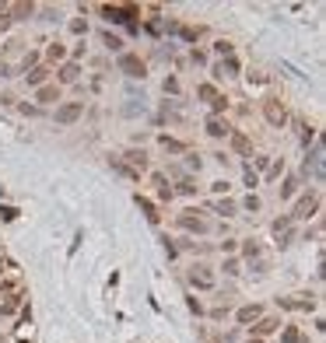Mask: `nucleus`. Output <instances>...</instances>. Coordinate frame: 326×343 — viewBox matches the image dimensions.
I'll list each match as a JSON object with an SVG mask.
<instances>
[{
  "label": "nucleus",
  "mask_w": 326,
  "mask_h": 343,
  "mask_svg": "<svg viewBox=\"0 0 326 343\" xmlns=\"http://www.w3.org/2000/svg\"><path fill=\"white\" fill-rule=\"evenodd\" d=\"M232 147H235L239 154H249V137H242V133H232Z\"/></svg>",
  "instance_id": "15"
},
{
  "label": "nucleus",
  "mask_w": 326,
  "mask_h": 343,
  "mask_svg": "<svg viewBox=\"0 0 326 343\" xmlns=\"http://www.w3.org/2000/svg\"><path fill=\"white\" fill-rule=\"evenodd\" d=\"M245 210H252V214H256V210H259V200H256V196H252V193H249V196H245Z\"/></svg>",
  "instance_id": "28"
},
{
  "label": "nucleus",
  "mask_w": 326,
  "mask_h": 343,
  "mask_svg": "<svg viewBox=\"0 0 326 343\" xmlns=\"http://www.w3.org/2000/svg\"><path fill=\"white\" fill-rule=\"evenodd\" d=\"M35 98H39V102H46V105H49V102H60V88H56V84H42Z\"/></svg>",
  "instance_id": "9"
},
{
  "label": "nucleus",
  "mask_w": 326,
  "mask_h": 343,
  "mask_svg": "<svg viewBox=\"0 0 326 343\" xmlns=\"http://www.w3.org/2000/svg\"><path fill=\"white\" fill-rule=\"evenodd\" d=\"M207 133H211V137H228L232 130H228V126H225L218 116H211V119H207Z\"/></svg>",
  "instance_id": "11"
},
{
  "label": "nucleus",
  "mask_w": 326,
  "mask_h": 343,
  "mask_svg": "<svg viewBox=\"0 0 326 343\" xmlns=\"http://www.w3.org/2000/svg\"><path fill=\"white\" fill-rule=\"evenodd\" d=\"M7 70H11V67H7V63L0 60V77H7Z\"/></svg>",
  "instance_id": "33"
},
{
  "label": "nucleus",
  "mask_w": 326,
  "mask_h": 343,
  "mask_svg": "<svg viewBox=\"0 0 326 343\" xmlns=\"http://www.w3.org/2000/svg\"><path fill=\"white\" fill-rule=\"evenodd\" d=\"M46 60H49V63H56V60H63V46H60V42H53V46L46 49Z\"/></svg>",
  "instance_id": "18"
},
{
  "label": "nucleus",
  "mask_w": 326,
  "mask_h": 343,
  "mask_svg": "<svg viewBox=\"0 0 326 343\" xmlns=\"http://www.w3.org/2000/svg\"><path fill=\"white\" fill-rule=\"evenodd\" d=\"M189 280H193L197 287H204V291H207V287H214V277L207 273V266H193V270H189Z\"/></svg>",
  "instance_id": "7"
},
{
  "label": "nucleus",
  "mask_w": 326,
  "mask_h": 343,
  "mask_svg": "<svg viewBox=\"0 0 326 343\" xmlns=\"http://www.w3.org/2000/svg\"><path fill=\"white\" fill-rule=\"evenodd\" d=\"M126 161L134 165V172H137V175L148 168V154H144V151H126Z\"/></svg>",
  "instance_id": "10"
},
{
  "label": "nucleus",
  "mask_w": 326,
  "mask_h": 343,
  "mask_svg": "<svg viewBox=\"0 0 326 343\" xmlns=\"http://www.w3.org/2000/svg\"><path fill=\"white\" fill-rule=\"evenodd\" d=\"M165 91H172V95H175V91H179V81H175V77H165Z\"/></svg>",
  "instance_id": "29"
},
{
  "label": "nucleus",
  "mask_w": 326,
  "mask_h": 343,
  "mask_svg": "<svg viewBox=\"0 0 326 343\" xmlns=\"http://www.w3.org/2000/svg\"><path fill=\"white\" fill-rule=\"evenodd\" d=\"M78 74H81V67H78V63H63V70H60V81H63V84H74V81H78Z\"/></svg>",
  "instance_id": "13"
},
{
  "label": "nucleus",
  "mask_w": 326,
  "mask_h": 343,
  "mask_svg": "<svg viewBox=\"0 0 326 343\" xmlns=\"http://www.w3.org/2000/svg\"><path fill=\"white\" fill-rule=\"evenodd\" d=\"M214 49H218V53H221V56H225V60H228V56H232V42H225V39H221V42H218V46H214Z\"/></svg>",
  "instance_id": "24"
},
{
  "label": "nucleus",
  "mask_w": 326,
  "mask_h": 343,
  "mask_svg": "<svg viewBox=\"0 0 326 343\" xmlns=\"http://www.w3.org/2000/svg\"><path fill=\"white\" fill-rule=\"evenodd\" d=\"M235 70H239V63H235V60H232V56H228V60H221V63H218V67H214V74H218V77H221V74H225V77H228V74H235Z\"/></svg>",
  "instance_id": "14"
},
{
  "label": "nucleus",
  "mask_w": 326,
  "mask_h": 343,
  "mask_svg": "<svg viewBox=\"0 0 326 343\" xmlns=\"http://www.w3.org/2000/svg\"><path fill=\"white\" fill-rule=\"evenodd\" d=\"M119 70H123L126 77H144V60L134 56V53H123V56H119Z\"/></svg>",
  "instance_id": "3"
},
{
  "label": "nucleus",
  "mask_w": 326,
  "mask_h": 343,
  "mask_svg": "<svg viewBox=\"0 0 326 343\" xmlns=\"http://www.w3.org/2000/svg\"><path fill=\"white\" fill-rule=\"evenodd\" d=\"M225 273L235 277V273H239V263H235V259H228V263H225Z\"/></svg>",
  "instance_id": "31"
},
{
  "label": "nucleus",
  "mask_w": 326,
  "mask_h": 343,
  "mask_svg": "<svg viewBox=\"0 0 326 343\" xmlns=\"http://www.w3.org/2000/svg\"><path fill=\"white\" fill-rule=\"evenodd\" d=\"M277 326H281L277 319H256V329H252V340H259V336H270V333H274Z\"/></svg>",
  "instance_id": "8"
},
{
  "label": "nucleus",
  "mask_w": 326,
  "mask_h": 343,
  "mask_svg": "<svg viewBox=\"0 0 326 343\" xmlns=\"http://www.w3.org/2000/svg\"><path fill=\"white\" fill-rule=\"evenodd\" d=\"M284 343H302V333H298L295 326H288V329H284Z\"/></svg>",
  "instance_id": "23"
},
{
  "label": "nucleus",
  "mask_w": 326,
  "mask_h": 343,
  "mask_svg": "<svg viewBox=\"0 0 326 343\" xmlns=\"http://www.w3.org/2000/svg\"><path fill=\"white\" fill-rule=\"evenodd\" d=\"M4 28H11V14H7V7H0V32Z\"/></svg>",
  "instance_id": "27"
},
{
  "label": "nucleus",
  "mask_w": 326,
  "mask_h": 343,
  "mask_svg": "<svg viewBox=\"0 0 326 343\" xmlns=\"http://www.w3.org/2000/svg\"><path fill=\"white\" fill-rule=\"evenodd\" d=\"M259 315H263L259 305H245V308H239V322H256Z\"/></svg>",
  "instance_id": "12"
},
{
  "label": "nucleus",
  "mask_w": 326,
  "mask_h": 343,
  "mask_svg": "<svg viewBox=\"0 0 326 343\" xmlns=\"http://www.w3.org/2000/svg\"><path fill=\"white\" fill-rule=\"evenodd\" d=\"M245 343H259V340H245Z\"/></svg>",
  "instance_id": "34"
},
{
  "label": "nucleus",
  "mask_w": 326,
  "mask_h": 343,
  "mask_svg": "<svg viewBox=\"0 0 326 343\" xmlns=\"http://www.w3.org/2000/svg\"><path fill=\"white\" fill-rule=\"evenodd\" d=\"M316 207H319V193H305V196L298 200V207H295V214H291V217H309Z\"/></svg>",
  "instance_id": "4"
},
{
  "label": "nucleus",
  "mask_w": 326,
  "mask_h": 343,
  "mask_svg": "<svg viewBox=\"0 0 326 343\" xmlns=\"http://www.w3.org/2000/svg\"><path fill=\"white\" fill-rule=\"evenodd\" d=\"M214 210L228 217V214H235V203H232V200H218V203H214Z\"/></svg>",
  "instance_id": "21"
},
{
  "label": "nucleus",
  "mask_w": 326,
  "mask_h": 343,
  "mask_svg": "<svg viewBox=\"0 0 326 343\" xmlns=\"http://www.w3.org/2000/svg\"><path fill=\"white\" fill-rule=\"evenodd\" d=\"M263 116H267V123H270V126H277V130L288 123V109H284L277 98H267V102H263Z\"/></svg>",
  "instance_id": "1"
},
{
  "label": "nucleus",
  "mask_w": 326,
  "mask_h": 343,
  "mask_svg": "<svg viewBox=\"0 0 326 343\" xmlns=\"http://www.w3.org/2000/svg\"><path fill=\"white\" fill-rule=\"evenodd\" d=\"M211 105H214V112H225V109H228V98H225V95H218Z\"/></svg>",
  "instance_id": "25"
},
{
  "label": "nucleus",
  "mask_w": 326,
  "mask_h": 343,
  "mask_svg": "<svg viewBox=\"0 0 326 343\" xmlns=\"http://www.w3.org/2000/svg\"><path fill=\"white\" fill-rule=\"evenodd\" d=\"M162 147L172 151V154H182V151H186V144H179V140H172V137H162Z\"/></svg>",
  "instance_id": "17"
},
{
  "label": "nucleus",
  "mask_w": 326,
  "mask_h": 343,
  "mask_svg": "<svg viewBox=\"0 0 326 343\" xmlns=\"http://www.w3.org/2000/svg\"><path fill=\"white\" fill-rule=\"evenodd\" d=\"M81 112H84V102H67V105H60L56 109V123H78L81 119Z\"/></svg>",
  "instance_id": "2"
},
{
  "label": "nucleus",
  "mask_w": 326,
  "mask_h": 343,
  "mask_svg": "<svg viewBox=\"0 0 326 343\" xmlns=\"http://www.w3.org/2000/svg\"><path fill=\"white\" fill-rule=\"evenodd\" d=\"M0 214H4V221H14V217H18V210H14V207H4Z\"/></svg>",
  "instance_id": "32"
},
{
  "label": "nucleus",
  "mask_w": 326,
  "mask_h": 343,
  "mask_svg": "<svg viewBox=\"0 0 326 343\" xmlns=\"http://www.w3.org/2000/svg\"><path fill=\"white\" fill-rule=\"evenodd\" d=\"M46 77H49V70H46V67H35V70H28V84H42Z\"/></svg>",
  "instance_id": "16"
},
{
  "label": "nucleus",
  "mask_w": 326,
  "mask_h": 343,
  "mask_svg": "<svg viewBox=\"0 0 326 343\" xmlns=\"http://www.w3.org/2000/svg\"><path fill=\"white\" fill-rule=\"evenodd\" d=\"M102 39H105V46H109V49H123V39H119V35H112V32H105Z\"/></svg>",
  "instance_id": "22"
},
{
  "label": "nucleus",
  "mask_w": 326,
  "mask_h": 343,
  "mask_svg": "<svg viewBox=\"0 0 326 343\" xmlns=\"http://www.w3.org/2000/svg\"><path fill=\"white\" fill-rule=\"evenodd\" d=\"M197 95H200V98H207V102H214V98H218L214 84H200V88H197Z\"/></svg>",
  "instance_id": "19"
},
{
  "label": "nucleus",
  "mask_w": 326,
  "mask_h": 343,
  "mask_svg": "<svg viewBox=\"0 0 326 343\" xmlns=\"http://www.w3.org/2000/svg\"><path fill=\"white\" fill-rule=\"evenodd\" d=\"M7 14H11V21H14V18H32V14H35V4H28V0L7 4Z\"/></svg>",
  "instance_id": "6"
},
{
  "label": "nucleus",
  "mask_w": 326,
  "mask_h": 343,
  "mask_svg": "<svg viewBox=\"0 0 326 343\" xmlns=\"http://www.w3.org/2000/svg\"><path fill=\"white\" fill-rule=\"evenodd\" d=\"M295 189H298V182H295V179H288V182H284V189H281V196H291Z\"/></svg>",
  "instance_id": "26"
},
{
  "label": "nucleus",
  "mask_w": 326,
  "mask_h": 343,
  "mask_svg": "<svg viewBox=\"0 0 326 343\" xmlns=\"http://www.w3.org/2000/svg\"><path fill=\"white\" fill-rule=\"evenodd\" d=\"M245 256H249V259L259 256V245H256V242H245Z\"/></svg>",
  "instance_id": "30"
},
{
  "label": "nucleus",
  "mask_w": 326,
  "mask_h": 343,
  "mask_svg": "<svg viewBox=\"0 0 326 343\" xmlns=\"http://www.w3.org/2000/svg\"><path fill=\"white\" fill-rule=\"evenodd\" d=\"M137 203H141V210H144V214H148V221H151V224H155V221H158V214H155V207L148 203V200H144V196H137Z\"/></svg>",
  "instance_id": "20"
},
{
  "label": "nucleus",
  "mask_w": 326,
  "mask_h": 343,
  "mask_svg": "<svg viewBox=\"0 0 326 343\" xmlns=\"http://www.w3.org/2000/svg\"><path fill=\"white\" fill-rule=\"evenodd\" d=\"M179 228H186V231H207V221L197 217V210H186V214L179 217Z\"/></svg>",
  "instance_id": "5"
}]
</instances>
